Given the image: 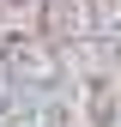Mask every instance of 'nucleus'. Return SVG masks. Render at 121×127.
<instances>
[]
</instances>
